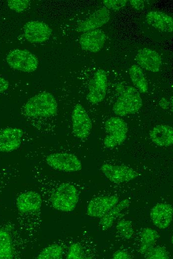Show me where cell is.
Here are the masks:
<instances>
[{"mask_svg":"<svg viewBox=\"0 0 173 259\" xmlns=\"http://www.w3.org/2000/svg\"><path fill=\"white\" fill-rule=\"evenodd\" d=\"M130 79L133 84L141 93H145L148 90V84L142 69L136 65H132L129 69Z\"/></svg>","mask_w":173,"mask_h":259,"instance_id":"obj_21","label":"cell"},{"mask_svg":"<svg viewBox=\"0 0 173 259\" xmlns=\"http://www.w3.org/2000/svg\"><path fill=\"white\" fill-rule=\"evenodd\" d=\"M159 104L160 106L163 109H167L168 106H169V102L167 101V100L163 98L159 102Z\"/></svg>","mask_w":173,"mask_h":259,"instance_id":"obj_33","label":"cell"},{"mask_svg":"<svg viewBox=\"0 0 173 259\" xmlns=\"http://www.w3.org/2000/svg\"><path fill=\"white\" fill-rule=\"evenodd\" d=\"M78 201L76 187L69 183H63L54 191L51 202L54 209L62 212H70L75 209Z\"/></svg>","mask_w":173,"mask_h":259,"instance_id":"obj_3","label":"cell"},{"mask_svg":"<svg viewBox=\"0 0 173 259\" xmlns=\"http://www.w3.org/2000/svg\"><path fill=\"white\" fill-rule=\"evenodd\" d=\"M116 229L118 233L127 239L132 238L134 233L132 222L125 219H123L117 223Z\"/></svg>","mask_w":173,"mask_h":259,"instance_id":"obj_26","label":"cell"},{"mask_svg":"<svg viewBox=\"0 0 173 259\" xmlns=\"http://www.w3.org/2000/svg\"><path fill=\"white\" fill-rule=\"evenodd\" d=\"M112 257L114 259H129L131 258L127 253L121 250L116 251Z\"/></svg>","mask_w":173,"mask_h":259,"instance_id":"obj_30","label":"cell"},{"mask_svg":"<svg viewBox=\"0 0 173 259\" xmlns=\"http://www.w3.org/2000/svg\"><path fill=\"white\" fill-rule=\"evenodd\" d=\"M159 237L160 236L156 230L150 228L143 229L141 233L139 252L144 255L149 249L154 246Z\"/></svg>","mask_w":173,"mask_h":259,"instance_id":"obj_22","label":"cell"},{"mask_svg":"<svg viewBox=\"0 0 173 259\" xmlns=\"http://www.w3.org/2000/svg\"><path fill=\"white\" fill-rule=\"evenodd\" d=\"M83 254L81 246L78 243H74L70 247L66 258L81 259L83 258Z\"/></svg>","mask_w":173,"mask_h":259,"instance_id":"obj_28","label":"cell"},{"mask_svg":"<svg viewBox=\"0 0 173 259\" xmlns=\"http://www.w3.org/2000/svg\"><path fill=\"white\" fill-rule=\"evenodd\" d=\"M8 87V82L4 78L0 77V94L7 90Z\"/></svg>","mask_w":173,"mask_h":259,"instance_id":"obj_32","label":"cell"},{"mask_svg":"<svg viewBox=\"0 0 173 259\" xmlns=\"http://www.w3.org/2000/svg\"><path fill=\"white\" fill-rule=\"evenodd\" d=\"M25 39L31 43H40L50 37L52 29L43 21L32 20L26 22L23 27Z\"/></svg>","mask_w":173,"mask_h":259,"instance_id":"obj_9","label":"cell"},{"mask_svg":"<svg viewBox=\"0 0 173 259\" xmlns=\"http://www.w3.org/2000/svg\"><path fill=\"white\" fill-rule=\"evenodd\" d=\"M100 168L105 177L115 183L128 182L138 176L136 171L125 165L105 163L102 165Z\"/></svg>","mask_w":173,"mask_h":259,"instance_id":"obj_10","label":"cell"},{"mask_svg":"<svg viewBox=\"0 0 173 259\" xmlns=\"http://www.w3.org/2000/svg\"><path fill=\"white\" fill-rule=\"evenodd\" d=\"M115 196H104L92 199L87 207V214L92 217L101 218L118 202Z\"/></svg>","mask_w":173,"mask_h":259,"instance_id":"obj_12","label":"cell"},{"mask_svg":"<svg viewBox=\"0 0 173 259\" xmlns=\"http://www.w3.org/2000/svg\"><path fill=\"white\" fill-rule=\"evenodd\" d=\"M63 255V248L58 244H52L44 248L37 258L39 259H59Z\"/></svg>","mask_w":173,"mask_h":259,"instance_id":"obj_24","label":"cell"},{"mask_svg":"<svg viewBox=\"0 0 173 259\" xmlns=\"http://www.w3.org/2000/svg\"><path fill=\"white\" fill-rule=\"evenodd\" d=\"M106 36L101 29H96L84 32L79 43L82 49L90 52H97L103 47Z\"/></svg>","mask_w":173,"mask_h":259,"instance_id":"obj_13","label":"cell"},{"mask_svg":"<svg viewBox=\"0 0 173 259\" xmlns=\"http://www.w3.org/2000/svg\"><path fill=\"white\" fill-rule=\"evenodd\" d=\"M13 258V247L9 233L0 229V259H10Z\"/></svg>","mask_w":173,"mask_h":259,"instance_id":"obj_23","label":"cell"},{"mask_svg":"<svg viewBox=\"0 0 173 259\" xmlns=\"http://www.w3.org/2000/svg\"><path fill=\"white\" fill-rule=\"evenodd\" d=\"M58 105L50 93L43 92L30 98L25 104L24 112L30 118H49L56 115Z\"/></svg>","mask_w":173,"mask_h":259,"instance_id":"obj_1","label":"cell"},{"mask_svg":"<svg viewBox=\"0 0 173 259\" xmlns=\"http://www.w3.org/2000/svg\"><path fill=\"white\" fill-rule=\"evenodd\" d=\"M107 87V76L105 71L98 69L90 79L86 98L92 104L101 102L105 98Z\"/></svg>","mask_w":173,"mask_h":259,"instance_id":"obj_8","label":"cell"},{"mask_svg":"<svg viewBox=\"0 0 173 259\" xmlns=\"http://www.w3.org/2000/svg\"><path fill=\"white\" fill-rule=\"evenodd\" d=\"M120 92L114 103L112 110L119 116L133 114L142 106V100L139 91L134 87L127 86Z\"/></svg>","mask_w":173,"mask_h":259,"instance_id":"obj_2","label":"cell"},{"mask_svg":"<svg viewBox=\"0 0 173 259\" xmlns=\"http://www.w3.org/2000/svg\"><path fill=\"white\" fill-rule=\"evenodd\" d=\"M106 135L103 143L107 148H113L121 144L125 140L128 127L125 122L119 117H113L106 120L104 124Z\"/></svg>","mask_w":173,"mask_h":259,"instance_id":"obj_4","label":"cell"},{"mask_svg":"<svg viewBox=\"0 0 173 259\" xmlns=\"http://www.w3.org/2000/svg\"><path fill=\"white\" fill-rule=\"evenodd\" d=\"M46 163L51 168L65 172H75L82 169L80 159L74 154L67 152H57L49 154Z\"/></svg>","mask_w":173,"mask_h":259,"instance_id":"obj_6","label":"cell"},{"mask_svg":"<svg viewBox=\"0 0 173 259\" xmlns=\"http://www.w3.org/2000/svg\"><path fill=\"white\" fill-rule=\"evenodd\" d=\"M146 20L148 24L160 31L172 32L173 30V17L162 11H149L146 15Z\"/></svg>","mask_w":173,"mask_h":259,"instance_id":"obj_18","label":"cell"},{"mask_svg":"<svg viewBox=\"0 0 173 259\" xmlns=\"http://www.w3.org/2000/svg\"><path fill=\"white\" fill-rule=\"evenodd\" d=\"M173 209L171 204L157 203L151 209L150 217L153 224L160 229L167 228L173 218Z\"/></svg>","mask_w":173,"mask_h":259,"instance_id":"obj_15","label":"cell"},{"mask_svg":"<svg viewBox=\"0 0 173 259\" xmlns=\"http://www.w3.org/2000/svg\"><path fill=\"white\" fill-rule=\"evenodd\" d=\"M129 203L130 201L128 199L122 200L119 203L115 205L106 214L100 218L99 224L102 229L106 230L110 228L121 212L128 206Z\"/></svg>","mask_w":173,"mask_h":259,"instance_id":"obj_20","label":"cell"},{"mask_svg":"<svg viewBox=\"0 0 173 259\" xmlns=\"http://www.w3.org/2000/svg\"><path fill=\"white\" fill-rule=\"evenodd\" d=\"M126 0H104L103 3L106 8L113 10H119L126 4Z\"/></svg>","mask_w":173,"mask_h":259,"instance_id":"obj_29","label":"cell"},{"mask_svg":"<svg viewBox=\"0 0 173 259\" xmlns=\"http://www.w3.org/2000/svg\"><path fill=\"white\" fill-rule=\"evenodd\" d=\"M110 19L109 10L106 7L97 10L76 28L78 32H85L96 29L108 22Z\"/></svg>","mask_w":173,"mask_h":259,"instance_id":"obj_16","label":"cell"},{"mask_svg":"<svg viewBox=\"0 0 173 259\" xmlns=\"http://www.w3.org/2000/svg\"><path fill=\"white\" fill-rule=\"evenodd\" d=\"M42 198L37 192L29 191L20 194L16 199V207L22 213H31L38 210L42 205Z\"/></svg>","mask_w":173,"mask_h":259,"instance_id":"obj_17","label":"cell"},{"mask_svg":"<svg viewBox=\"0 0 173 259\" xmlns=\"http://www.w3.org/2000/svg\"><path fill=\"white\" fill-rule=\"evenodd\" d=\"M73 132L78 138L84 139L88 137L92 129V122L84 107L77 104L72 113Z\"/></svg>","mask_w":173,"mask_h":259,"instance_id":"obj_7","label":"cell"},{"mask_svg":"<svg viewBox=\"0 0 173 259\" xmlns=\"http://www.w3.org/2000/svg\"><path fill=\"white\" fill-rule=\"evenodd\" d=\"M130 3L134 9L137 10H141L144 7V2L142 0H130Z\"/></svg>","mask_w":173,"mask_h":259,"instance_id":"obj_31","label":"cell"},{"mask_svg":"<svg viewBox=\"0 0 173 259\" xmlns=\"http://www.w3.org/2000/svg\"><path fill=\"white\" fill-rule=\"evenodd\" d=\"M144 255L145 258L148 259H167L169 258L166 248L161 246H153L149 249Z\"/></svg>","mask_w":173,"mask_h":259,"instance_id":"obj_25","label":"cell"},{"mask_svg":"<svg viewBox=\"0 0 173 259\" xmlns=\"http://www.w3.org/2000/svg\"><path fill=\"white\" fill-rule=\"evenodd\" d=\"M30 1L28 0H9L7 1L8 7L17 12H21L28 6Z\"/></svg>","mask_w":173,"mask_h":259,"instance_id":"obj_27","label":"cell"},{"mask_svg":"<svg viewBox=\"0 0 173 259\" xmlns=\"http://www.w3.org/2000/svg\"><path fill=\"white\" fill-rule=\"evenodd\" d=\"M6 62L12 68L24 72L34 71L38 65L36 56L27 50L16 49L10 52Z\"/></svg>","mask_w":173,"mask_h":259,"instance_id":"obj_5","label":"cell"},{"mask_svg":"<svg viewBox=\"0 0 173 259\" xmlns=\"http://www.w3.org/2000/svg\"><path fill=\"white\" fill-rule=\"evenodd\" d=\"M23 131L16 127H8L0 130V152L17 149L22 141Z\"/></svg>","mask_w":173,"mask_h":259,"instance_id":"obj_11","label":"cell"},{"mask_svg":"<svg viewBox=\"0 0 173 259\" xmlns=\"http://www.w3.org/2000/svg\"><path fill=\"white\" fill-rule=\"evenodd\" d=\"M152 141L160 146H169L173 143V129L170 126L159 125L154 127L150 132Z\"/></svg>","mask_w":173,"mask_h":259,"instance_id":"obj_19","label":"cell"},{"mask_svg":"<svg viewBox=\"0 0 173 259\" xmlns=\"http://www.w3.org/2000/svg\"><path fill=\"white\" fill-rule=\"evenodd\" d=\"M136 60L141 67L154 73L160 71L162 63L159 53L148 48L139 49L136 55Z\"/></svg>","mask_w":173,"mask_h":259,"instance_id":"obj_14","label":"cell"}]
</instances>
